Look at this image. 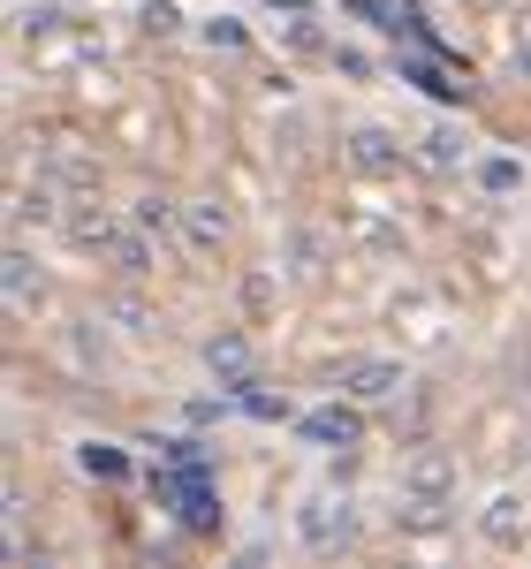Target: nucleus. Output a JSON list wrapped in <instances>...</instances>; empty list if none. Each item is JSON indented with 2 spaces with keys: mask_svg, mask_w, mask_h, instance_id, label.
<instances>
[{
  "mask_svg": "<svg viewBox=\"0 0 531 569\" xmlns=\"http://www.w3.org/2000/svg\"><path fill=\"white\" fill-rule=\"evenodd\" d=\"M160 493L182 501V525L190 531H213V486H206V463H190L182 479H160Z\"/></svg>",
  "mask_w": 531,
  "mask_h": 569,
  "instance_id": "1",
  "label": "nucleus"
},
{
  "mask_svg": "<svg viewBox=\"0 0 531 569\" xmlns=\"http://www.w3.org/2000/svg\"><path fill=\"white\" fill-rule=\"evenodd\" d=\"M350 531V501H334V493H311L304 501V539L311 547H334Z\"/></svg>",
  "mask_w": 531,
  "mask_h": 569,
  "instance_id": "2",
  "label": "nucleus"
},
{
  "mask_svg": "<svg viewBox=\"0 0 531 569\" xmlns=\"http://www.w3.org/2000/svg\"><path fill=\"white\" fill-rule=\"evenodd\" d=\"M334 388L357 395V402H380V395L402 388V372H395V365H350V372H334Z\"/></svg>",
  "mask_w": 531,
  "mask_h": 569,
  "instance_id": "3",
  "label": "nucleus"
},
{
  "mask_svg": "<svg viewBox=\"0 0 531 569\" xmlns=\"http://www.w3.org/2000/svg\"><path fill=\"white\" fill-rule=\"evenodd\" d=\"M297 426H304V440H327V448H350V440H357V410H342V402H327V410H304Z\"/></svg>",
  "mask_w": 531,
  "mask_h": 569,
  "instance_id": "4",
  "label": "nucleus"
},
{
  "mask_svg": "<svg viewBox=\"0 0 531 569\" xmlns=\"http://www.w3.org/2000/svg\"><path fill=\"white\" fill-rule=\"evenodd\" d=\"M182 228H190V243H198V251H213V243L228 236V213H221V206H206V198H198V206H182Z\"/></svg>",
  "mask_w": 531,
  "mask_h": 569,
  "instance_id": "5",
  "label": "nucleus"
},
{
  "mask_svg": "<svg viewBox=\"0 0 531 569\" xmlns=\"http://www.w3.org/2000/svg\"><path fill=\"white\" fill-rule=\"evenodd\" d=\"M402 84L433 91V99H463V84H455V77H448L441 61H402Z\"/></svg>",
  "mask_w": 531,
  "mask_h": 569,
  "instance_id": "6",
  "label": "nucleus"
},
{
  "mask_svg": "<svg viewBox=\"0 0 531 569\" xmlns=\"http://www.w3.org/2000/svg\"><path fill=\"white\" fill-rule=\"evenodd\" d=\"M77 463H84L91 479H130V456H122V448H107V440H84V448H77Z\"/></svg>",
  "mask_w": 531,
  "mask_h": 569,
  "instance_id": "7",
  "label": "nucleus"
},
{
  "mask_svg": "<svg viewBox=\"0 0 531 569\" xmlns=\"http://www.w3.org/2000/svg\"><path fill=\"white\" fill-rule=\"evenodd\" d=\"M517 531H524V501H517V493H501V501H493V517H487V539H517Z\"/></svg>",
  "mask_w": 531,
  "mask_h": 569,
  "instance_id": "8",
  "label": "nucleus"
},
{
  "mask_svg": "<svg viewBox=\"0 0 531 569\" xmlns=\"http://www.w3.org/2000/svg\"><path fill=\"white\" fill-rule=\"evenodd\" d=\"M410 486H418V493H441V486H448V456H441V448H425V456L410 463Z\"/></svg>",
  "mask_w": 531,
  "mask_h": 569,
  "instance_id": "9",
  "label": "nucleus"
},
{
  "mask_svg": "<svg viewBox=\"0 0 531 569\" xmlns=\"http://www.w3.org/2000/svg\"><path fill=\"white\" fill-rule=\"evenodd\" d=\"M8 305L31 311V259H23V251H8Z\"/></svg>",
  "mask_w": 531,
  "mask_h": 569,
  "instance_id": "10",
  "label": "nucleus"
},
{
  "mask_svg": "<svg viewBox=\"0 0 531 569\" xmlns=\"http://www.w3.org/2000/svg\"><path fill=\"white\" fill-rule=\"evenodd\" d=\"M206 365H213V372H228V380H243V342H213V350H206Z\"/></svg>",
  "mask_w": 531,
  "mask_h": 569,
  "instance_id": "11",
  "label": "nucleus"
},
{
  "mask_svg": "<svg viewBox=\"0 0 531 569\" xmlns=\"http://www.w3.org/2000/svg\"><path fill=\"white\" fill-rule=\"evenodd\" d=\"M479 182H487V190H509V182H517V168H509V160H487V168H479Z\"/></svg>",
  "mask_w": 531,
  "mask_h": 569,
  "instance_id": "12",
  "label": "nucleus"
}]
</instances>
